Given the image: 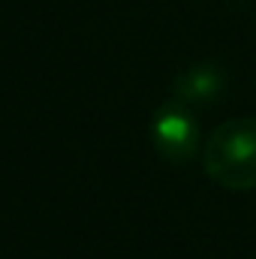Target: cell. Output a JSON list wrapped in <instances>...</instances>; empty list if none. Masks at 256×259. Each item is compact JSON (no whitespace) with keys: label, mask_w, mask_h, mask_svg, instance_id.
Instances as JSON below:
<instances>
[{"label":"cell","mask_w":256,"mask_h":259,"mask_svg":"<svg viewBox=\"0 0 256 259\" xmlns=\"http://www.w3.org/2000/svg\"><path fill=\"white\" fill-rule=\"evenodd\" d=\"M172 88H175V100L187 106H205L226 91V75L217 64H193L175 78Z\"/></svg>","instance_id":"3"},{"label":"cell","mask_w":256,"mask_h":259,"mask_svg":"<svg viewBox=\"0 0 256 259\" xmlns=\"http://www.w3.org/2000/svg\"><path fill=\"white\" fill-rule=\"evenodd\" d=\"M151 142L163 160L187 163L199 151V124L193 118L190 106L181 100L163 103L151 121Z\"/></svg>","instance_id":"2"},{"label":"cell","mask_w":256,"mask_h":259,"mask_svg":"<svg viewBox=\"0 0 256 259\" xmlns=\"http://www.w3.org/2000/svg\"><path fill=\"white\" fill-rule=\"evenodd\" d=\"M205 172L223 190H256V118H232L211 133Z\"/></svg>","instance_id":"1"}]
</instances>
